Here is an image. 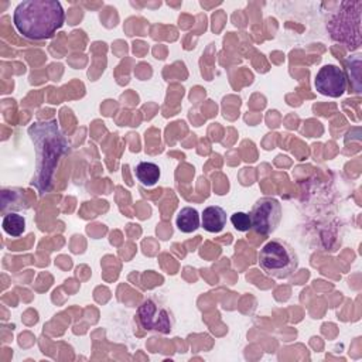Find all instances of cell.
Here are the masks:
<instances>
[{"label":"cell","mask_w":362,"mask_h":362,"mask_svg":"<svg viewBox=\"0 0 362 362\" xmlns=\"http://www.w3.org/2000/svg\"><path fill=\"white\" fill-rule=\"evenodd\" d=\"M201 225L206 232L218 233L226 225V212L222 206L211 205L206 206L201 215Z\"/></svg>","instance_id":"8992f818"},{"label":"cell","mask_w":362,"mask_h":362,"mask_svg":"<svg viewBox=\"0 0 362 362\" xmlns=\"http://www.w3.org/2000/svg\"><path fill=\"white\" fill-rule=\"evenodd\" d=\"M281 204L272 197L260 198L252 208L249 216L252 229L263 236L272 235L281 221Z\"/></svg>","instance_id":"3957f363"},{"label":"cell","mask_w":362,"mask_h":362,"mask_svg":"<svg viewBox=\"0 0 362 362\" xmlns=\"http://www.w3.org/2000/svg\"><path fill=\"white\" fill-rule=\"evenodd\" d=\"M140 325L147 331H156L160 334H170L173 329L174 320L170 311L158 305L153 300H146L137 310Z\"/></svg>","instance_id":"277c9868"},{"label":"cell","mask_w":362,"mask_h":362,"mask_svg":"<svg viewBox=\"0 0 362 362\" xmlns=\"http://www.w3.org/2000/svg\"><path fill=\"white\" fill-rule=\"evenodd\" d=\"M65 11L57 0H27L17 4L13 21L17 31L27 40H47L59 30Z\"/></svg>","instance_id":"6da1fadb"},{"label":"cell","mask_w":362,"mask_h":362,"mask_svg":"<svg viewBox=\"0 0 362 362\" xmlns=\"http://www.w3.org/2000/svg\"><path fill=\"white\" fill-rule=\"evenodd\" d=\"M177 228L184 233H191L197 230L201 225V216L199 212L192 206H184L180 209L175 218Z\"/></svg>","instance_id":"52a82bcc"},{"label":"cell","mask_w":362,"mask_h":362,"mask_svg":"<svg viewBox=\"0 0 362 362\" xmlns=\"http://www.w3.org/2000/svg\"><path fill=\"white\" fill-rule=\"evenodd\" d=\"M259 266L269 277L287 279L297 270L298 257L290 245L272 239L259 252Z\"/></svg>","instance_id":"7a4b0ae2"},{"label":"cell","mask_w":362,"mask_h":362,"mask_svg":"<svg viewBox=\"0 0 362 362\" xmlns=\"http://www.w3.org/2000/svg\"><path fill=\"white\" fill-rule=\"evenodd\" d=\"M346 79L348 78L345 72L339 66L328 64L320 68L315 75L314 85L321 95L329 98H339L346 90Z\"/></svg>","instance_id":"5b68a950"},{"label":"cell","mask_w":362,"mask_h":362,"mask_svg":"<svg viewBox=\"0 0 362 362\" xmlns=\"http://www.w3.org/2000/svg\"><path fill=\"white\" fill-rule=\"evenodd\" d=\"M3 229L13 238L20 236L25 229V219L23 215L10 212L3 218Z\"/></svg>","instance_id":"9c48e42d"},{"label":"cell","mask_w":362,"mask_h":362,"mask_svg":"<svg viewBox=\"0 0 362 362\" xmlns=\"http://www.w3.org/2000/svg\"><path fill=\"white\" fill-rule=\"evenodd\" d=\"M230 222L233 225V228L239 232H246L249 229H252V223H250V216L246 212H235L230 215Z\"/></svg>","instance_id":"30bf717a"},{"label":"cell","mask_w":362,"mask_h":362,"mask_svg":"<svg viewBox=\"0 0 362 362\" xmlns=\"http://www.w3.org/2000/svg\"><path fill=\"white\" fill-rule=\"evenodd\" d=\"M136 177L144 187H153L160 178V167L151 161H141L136 165Z\"/></svg>","instance_id":"ba28073f"}]
</instances>
